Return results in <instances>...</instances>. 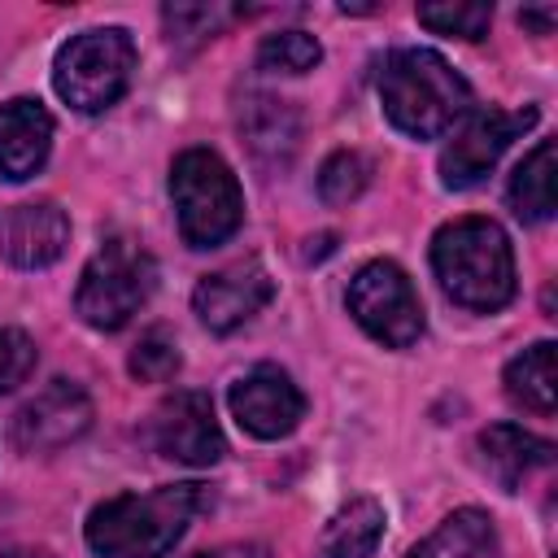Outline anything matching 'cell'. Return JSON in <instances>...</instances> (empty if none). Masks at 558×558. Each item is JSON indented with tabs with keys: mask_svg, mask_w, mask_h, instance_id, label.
<instances>
[{
	"mask_svg": "<svg viewBox=\"0 0 558 558\" xmlns=\"http://www.w3.org/2000/svg\"><path fill=\"white\" fill-rule=\"evenodd\" d=\"M205 484H161L153 493H122L87 514V545L100 558H166L196 510H205Z\"/></svg>",
	"mask_w": 558,
	"mask_h": 558,
	"instance_id": "cell-1",
	"label": "cell"
},
{
	"mask_svg": "<svg viewBox=\"0 0 558 558\" xmlns=\"http://www.w3.org/2000/svg\"><path fill=\"white\" fill-rule=\"evenodd\" d=\"M432 270L445 296L475 314L514 301V248L493 218H453L432 235Z\"/></svg>",
	"mask_w": 558,
	"mask_h": 558,
	"instance_id": "cell-2",
	"label": "cell"
},
{
	"mask_svg": "<svg viewBox=\"0 0 558 558\" xmlns=\"http://www.w3.org/2000/svg\"><path fill=\"white\" fill-rule=\"evenodd\" d=\"M379 100L397 131L436 140L471 113V83L432 48H397L379 65Z\"/></svg>",
	"mask_w": 558,
	"mask_h": 558,
	"instance_id": "cell-3",
	"label": "cell"
},
{
	"mask_svg": "<svg viewBox=\"0 0 558 558\" xmlns=\"http://www.w3.org/2000/svg\"><path fill=\"white\" fill-rule=\"evenodd\" d=\"M170 201L187 248H218L244 222V192L231 166L209 148H187L170 166Z\"/></svg>",
	"mask_w": 558,
	"mask_h": 558,
	"instance_id": "cell-4",
	"label": "cell"
},
{
	"mask_svg": "<svg viewBox=\"0 0 558 558\" xmlns=\"http://www.w3.org/2000/svg\"><path fill=\"white\" fill-rule=\"evenodd\" d=\"M131 70H135V39L122 26H92L57 48L52 87L70 109L105 113L131 87Z\"/></svg>",
	"mask_w": 558,
	"mask_h": 558,
	"instance_id": "cell-5",
	"label": "cell"
},
{
	"mask_svg": "<svg viewBox=\"0 0 558 558\" xmlns=\"http://www.w3.org/2000/svg\"><path fill=\"white\" fill-rule=\"evenodd\" d=\"M157 288V262L144 244H135L131 235H109L92 262L83 266L78 292H74V310L87 327L96 331H118L126 327L144 301Z\"/></svg>",
	"mask_w": 558,
	"mask_h": 558,
	"instance_id": "cell-6",
	"label": "cell"
},
{
	"mask_svg": "<svg viewBox=\"0 0 558 558\" xmlns=\"http://www.w3.org/2000/svg\"><path fill=\"white\" fill-rule=\"evenodd\" d=\"M344 305L353 314V323L388 344V349H410L423 336V305L418 292L410 283V275L397 262H366L344 292Z\"/></svg>",
	"mask_w": 558,
	"mask_h": 558,
	"instance_id": "cell-7",
	"label": "cell"
},
{
	"mask_svg": "<svg viewBox=\"0 0 558 558\" xmlns=\"http://www.w3.org/2000/svg\"><path fill=\"white\" fill-rule=\"evenodd\" d=\"M536 109L523 105V109H475L466 113V122L453 131V140L445 144L440 153V183L449 192H462V187H475L497 161L501 153L536 126Z\"/></svg>",
	"mask_w": 558,
	"mask_h": 558,
	"instance_id": "cell-8",
	"label": "cell"
},
{
	"mask_svg": "<svg viewBox=\"0 0 558 558\" xmlns=\"http://www.w3.org/2000/svg\"><path fill=\"white\" fill-rule=\"evenodd\" d=\"M235 423L257 436V440H279L288 432H296V423L305 418V392L292 384V375L283 366H253L248 375H240L227 392Z\"/></svg>",
	"mask_w": 558,
	"mask_h": 558,
	"instance_id": "cell-9",
	"label": "cell"
},
{
	"mask_svg": "<svg viewBox=\"0 0 558 558\" xmlns=\"http://www.w3.org/2000/svg\"><path fill=\"white\" fill-rule=\"evenodd\" d=\"M153 445L187 466H214L227 453L222 427L214 418V401L201 388H183L174 397H166L153 414Z\"/></svg>",
	"mask_w": 558,
	"mask_h": 558,
	"instance_id": "cell-10",
	"label": "cell"
},
{
	"mask_svg": "<svg viewBox=\"0 0 558 558\" xmlns=\"http://www.w3.org/2000/svg\"><path fill=\"white\" fill-rule=\"evenodd\" d=\"M92 427V401L78 384L52 379L13 414V445L22 453H52Z\"/></svg>",
	"mask_w": 558,
	"mask_h": 558,
	"instance_id": "cell-11",
	"label": "cell"
},
{
	"mask_svg": "<svg viewBox=\"0 0 558 558\" xmlns=\"http://www.w3.org/2000/svg\"><path fill=\"white\" fill-rule=\"evenodd\" d=\"M270 296H275V279L266 275V266L257 257H248V262L205 275L192 292V310L209 331L227 336V331L244 327L248 318H257L270 305Z\"/></svg>",
	"mask_w": 558,
	"mask_h": 558,
	"instance_id": "cell-12",
	"label": "cell"
},
{
	"mask_svg": "<svg viewBox=\"0 0 558 558\" xmlns=\"http://www.w3.org/2000/svg\"><path fill=\"white\" fill-rule=\"evenodd\" d=\"M65 244H70V218L52 201H22L0 209V253L13 266L22 270L52 266L65 253Z\"/></svg>",
	"mask_w": 558,
	"mask_h": 558,
	"instance_id": "cell-13",
	"label": "cell"
},
{
	"mask_svg": "<svg viewBox=\"0 0 558 558\" xmlns=\"http://www.w3.org/2000/svg\"><path fill=\"white\" fill-rule=\"evenodd\" d=\"M48 148H52V113L31 96L4 100L0 105V174L13 183L31 179L48 161Z\"/></svg>",
	"mask_w": 558,
	"mask_h": 558,
	"instance_id": "cell-14",
	"label": "cell"
},
{
	"mask_svg": "<svg viewBox=\"0 0 558 558\" xmlns=\"http://www.w3.org/2000/svg\"><path fill=\"white\" fill-rule=\"evenodd\" d=\"M240 135L253 153L257 166L266 170H283L301 144V118L292 109V100H279V96H244L240 100Z\"/></svg>",
	"mask_w": 558,
	"mask_h": 558,
	"instance_id": "cell-15",
	"label": "cell"
},
{
	"mask_svg": "<svg viewBox=\"0 0 558 558\" xmlns=\"http://www.w3.org/2000/svg\"><path fill=\"white\" fill-rule=\"evenodd\" d=\"M480 458H484V471L506 493H519L523 480H532L554 462V445L519 423H493L480 432Z\"/></svg>",
	"mask_w": 558,
	"mask_h": 558,
	"instance_id": "cell-16",
	"label": "cell"
},
{
	"mask_svg": "<svg viewBox=\"0 0 558 558\" xmlns=\"http://www.w3.org/2000/svg\"><path fill=\"white\" fill-rule=\"evenodd\" d=\"M405 558H501L497 527L484 510L466 506L436 523L432 536H423Z\"/></svg>",
	"mask_w": 558,
	"mask_h": 558,
	"instance_id": "cell-17",
	"label": "cell"
},
{
	"mask_svg": "<svg viewBox=\"0 0 558 558\" xmlns=\"http://www.w3.org/2000/svg\"><path fill=\"white\" fill-rule=\"evenodd\" d=\"M384 506L375 497H353L331 514V523L318 536L314 558H371L384 541Z\"/></svg>",
	"mask_w": 558,
	"mask_h": 558,
	"instance_id": "cell-18",
	"label": "cell"
},
{
	"mask_svg": "<svg viewBox=\"0 0 558 558\" xmlns=\"http://www.w3.org/2000/svg\"><path fill=\"white\" fill-rule=\"evenodd\" d=\"M501 384H506V397L519 405V410H527V414H541V418H549L554 410H558V371H554V340H536V344H527L519 357H510V366H506V375H501Z\"/></svg>",
	"mask_w": 558,
	"mask_h": 558,
	"instance_id": "cell-19",
	"label": "cell"
},
{
	"mask_svg": "<svg viewBox=\"0 0 558 558\" xmlns=\"http://www.w3.org/2000/svg\"><path fill=\"white\" fill-rule=\"evenodd\" d=\"M510 209L523 222H549L554 218V140H541L510 174Z\"/></svg>",
	"mask_w": 558,
	"mask_h": 558,
	"instance_id": "cell-20",
	"label": "cell"
},
{
	"mask_svg": "<svg viewBox=\"0 0 558 558\" xmlns=\"http://www.w3.org/2000/svg\"><path fill=\"white\" fill-rule=\"evenodd\" d=\"M418 22L436 35H453V39H484L493 26V4L484 0H445V4H418L414 9Z\"/></svg>",
	"mask_w": 558,
	"mask_h": 558,
	"instance_id": "cell-21",
	"label": "cell"
},
{
	"mask_svg": "<svg viewBox=\"0 0 558 558\" xmlns=\"http://www.w3.org/2000/svg\"><path fill=\"white\" fill-rule=\"evenodd\" d=\"M323 61V44L305 31H279V35H266L262 48H257V65L270 70V74H305Z\"/></svg>",
	"mask_w": 558,
	"mask_h": 558,
	"instance_id": "cell-22",
	"label": "cell"
},
{
	"mask_svg": "<svg viewBox=\"0 0 558 558\" xmlns=\"http://www.w3.org/2000/svg\"><path fill=\"white\" fill-rule=\"evenodd\" d=\"M366 183H371V161H366L362 153H353V148L331 153V157L323 161V170H318V196H323L327 205H349V201H357Z\"/></svg>",
	"mask_w": 558,
	"mask_h": 558,
	"instance_id": "cell-23",
	"label": "cell"
},
{
	"mask_svg": "<svg viewBox=\"0 0 558 558\" xmlns=\"http://www.w3.org/2000/svg\"><path fill=\"white\" fill-rule=\"evenodd\" d=\"M161 17H166V31H170V44H187V39L205 44L231 17H240V9H227V4H166Z\"/></svg>",
	"mask_w": 558,
	"mask_h": 558,
	"instance_id": "cell-24",
	"label": "cell"
},
{
	"mask_svg": "<svg viewBox=\"0 0 558 558\" xmlns=\"http://www.w3.org/2000/svg\"><path fill=\"white\" fill-rule=\"evenodd\" d=\"M126 366H131V375L144 379V384H166V379L179 375L183 357H179V344L157 327V331L140 336V344L131 349V362H126Z\"/></svg>",
	"mask_w": 558,
	"mask_h": 558,
	"instance_id": "cell-25",
	"label": "cell"
},
{
	"mask_svg": "<svg viewBox=\"0 0 558 558\" xmlns=\"http://www.w3.org/2000/svg\"><path fill=\"white\" fill-rule=\"evenodd\" d=\"M35 371V340L17 327H0V392H13Z\"/></svg>",
	"mask_w": 558,
	"mask_h": 558,
	"instance_id": "cell-26",
	"label": "cell"
},
{
	"mask_svg": "<svg viewBox=\"0 0 558 558\" xmlns=\"http://www.w3.org/2000/svg\"><path fill=\"white\" fill-rule=\"evenodd\" d=\"M554 17H558V9H554V4H545V9H523V13H519V22H523V26H532L536 35H549Z\"/></svg>",
	"mask_w": 558,
	"mask_h": 558,
	"instance_id": "cell-27",
	"label": "cell"
},
{
	"mask_svg": "<svg viewBox=\"0 0 558 558\" xmlns=\"http://www.w3.org/2000/svg\"><path fill=\"white\" fill-rule=\"evenodd\" d=\"M196 558H270L262 545H222L214 554H196Z\"/></svg>",
	"mask_w": 558,
	"mask_h": 558,
	"instance_id": "cell-28",
	"label": "cell"
}]
</instances>
